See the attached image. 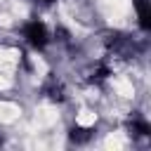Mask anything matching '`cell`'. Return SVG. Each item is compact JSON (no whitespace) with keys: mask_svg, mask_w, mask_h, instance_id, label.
<instances>
[{"mask_svg":"<svg viewBox=\"0 0 151 151\" xmlns=\"http://www.w3.org/2000/svg\"><path fill=\"white\" fill-rule=\"evenodd\" d=\"M24 33H26V38H28L31 45H35V47H45V45H47V28H45V24L31 21Z\"/></svg>","mask_w":151,"mask_h":151,"instance_id":"obj_1","label":"cell"},{"mask_svg":"<svg viewBox=\"0 0 151 151\" xmlns=\"http://www.w3.org/2000/svg\"><path fill=\"white\" fill-rule=\"evenodd\" d=\"M134 5H137V12H139V19H142V26L144 28H149V19H151V12H149V2L146 0H134Z\"/></svg>","mask_w":151,"mask_h":151,"instance_id":"obj_2","label":"cell"},{"mask_svg":"<svg viewBox=\"0 0 151 151\" xmlns=\"http://www.w3.org/2000/svg\"><path fill=\"white\" fill-rule=\"evenodd\" d=\"M92 137V130H83V127H76L73 132H71V139L73 142H87Z\"/></svg>","mask_w":151,"mask_h":151,"instance_id":"obj_3","label":"cell"},{"mask_svg":"<svg viewBox=\"0 0 151 151\" xmlns=\"http://www.w3.org/2000/svg\"><path fill=\"white\" fill-rule=\"evenodd\" d=\"M47 92H50V97H52V99H61V92H64V90H61V85H59V83H52V85L47 87Z\"/></svg>","mask_w":151,"mask_h":151,"instance_id":"obj_4","label":"cell"},{"mask_svg":"<svg viewBox=\"0 0 151 151\" xmlns=\"http://www.w3.org/2000/svg\"><path fill=\"white\" fill-rule=\"evenodd\" d=\"M40 2H45V5H50V2H52V0H40Z\"/></svg>","mask_w":151,"mask_h":151,"instance_id":"obj_5","label":"cell"}]
</instances>
